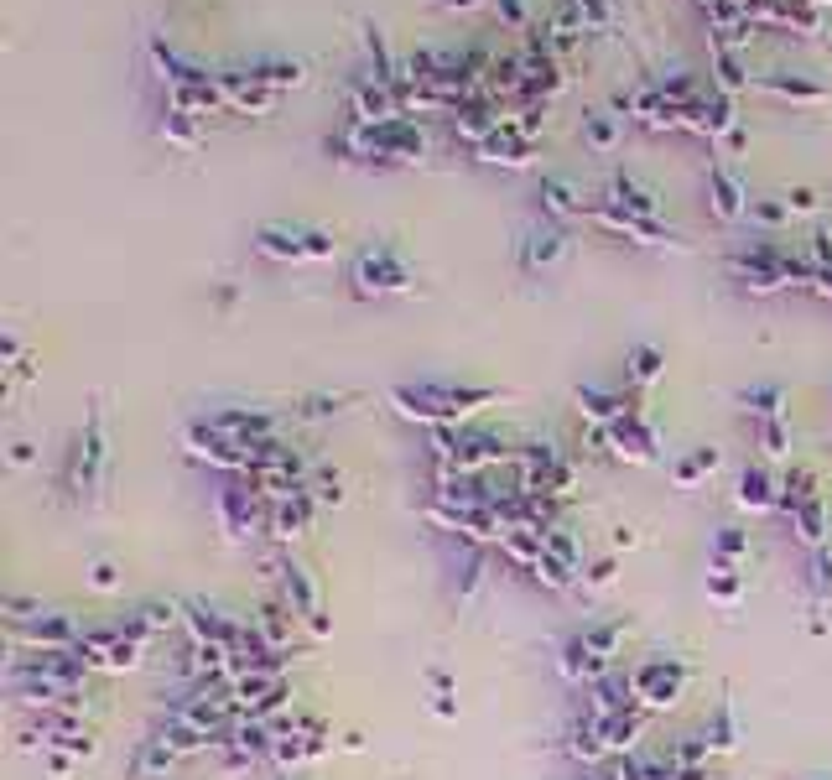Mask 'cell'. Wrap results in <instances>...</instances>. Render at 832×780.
Returning <instances> with one entry per match:
<instances>
[{
  "instance_id": "obj_1",
  "label": "cell",
  "mask_w": 832,
  "mask_h": 780,
  "mask_svg": "<svg viewBox=\"0 0 832 780\" xmlns=\"http://www.w3.org/2000/svg\"><path fill=\"white\" fill-rule=\"evenodd\" d=\"M354 281H359V292H401V286L411 281V271L401 266V255L396 250H364L354 260Z\"/></svg>"
},
{
  "instance_id": "obj_2",
  "label": "cell",
  "mask_w": 832,
  "mask_h": 780,
  "mask_svg": "<svg viewBox=\"0 0 832 780\" xmlns=\"http://www.w3.org/2000/svg\"><path fill=\"white\" fill-rule=\"evenodd\" d=\"M708 182H713V214H718V219H739V214H744V193H739L734 172L713 162V167H708Z\"/></svg>"
},
{
  "instance_id": "obj_3",
  "label": "cell",
  "mask_w": 832,
  "mask_h": 780,
  "mask_svg": "<svg viewBox=\"0 0 832 780\" xmlns=\"http://www.w3.org/2000/svg\"><path fill=\"white\" fill-rule=\"evenodd\" d=\"M255 78H260V84H266V89H297L302 84V78H307V68L302 63H286V58H271V63H255Z\"/></svg>"
},
{
  "instance_id": "obj_4",
  "label": "cell",
  "mask_w": 832,
  "mask_h": 780,
  "mask_svg": "<svg viewBox=\"0 0 832 780\" xmlns=\"http://www.w3.org/2000/svg\"><path fill=\"white\" fill-rule=\"evenodd\" d=\"M713 68H718V94H739V89L749 84L739 52H713Z\"/></svg>"
},
{
  "instance_id": "obj_5",
  "label": "cell",
  "mask_w": 832,
  "mask_h": 780,
  "mask_svg": "<svg viewBox=\"0 0 832 780\" xmlns=\"http://www.w3.org/2000/svg\"><path fill=\"white\" fill-rule=\"evenodd\" d=\"M541 198H546V208H552V214H583V198L572 193L562 177H546V182H541Z\"/></svg>"
},
{
  "instance_id": "obj_6",
  "label": "cell",
  "mask_w": 832,
  "mask_h": 780,
  "mask_svg": "<svg viewBox=\"0 0 832 780\" xmlns=\"http://www.w3.org/2000/svg\"><path fill=\"white\" fill-rule=\"evenodd\" d=\"M760 89L786 94V99H822V84H806V78H786V73H765Z\"/></svg>"
},
{
  "instance_id": "obj_7",
  "label": "cell",
  "mask_w": 832,
  "mask_h": 780,
  "mask_svg": "<svg viewBox=\"0 0 832 780\" xmlns=\"http://www.w3.org/2000/svg\"><path fill=\"white\" fill-rule=\"evenodd\" d=\"M557 255H562V234H557V229L531 234V245H526V266H552Z\"/></svg>"
},
{
  "instance_id": "obj_8",
  "label": "cell",
  "mask_w": 832,
  "mask_h": 780,
  "mask_svg": "<svg viewBox=\"0 0 832 780\" xmlns=\"http://www.w3.org/2000/svg\"><path fill=\"white\" fill-rule=\"evenodd\" d=\"M676 682H682V671H661V666H650L640 676V687H650V702H666L676 692Z\"/></svg>"
},
{
  "instance_id": "obj_9",
  "label": "cell",
  "mask_w": 832,
  "mask_h": 780,
  "mask_svg": "<svg viewBox=\"0 0 832 780\" xmlns=\"http://www.w3.org/2000/svg\"><path fill=\"white\" fill-rule=\"evenodd\" d=\"M572 11L583 16V26H593V32H598V26L609 21V0H572Z\"/></svg>"
},
{
  "instance_id": "obj_10",
  "label": "cell",
  "mask_w": 832,
  "mask_h": 780,
  "mask_svg": "<svg viewBox=\"0 0 832 780\" xmlns=\"http://www.w3.org/2000/svg\"><path fill=\"white\" fill-rule=\"evenodd\" d=\"M588 141H593V146H609V141H614V120L588 115Z\"/></svg>"
},
{
  "instance_id": "obj_11",
  "label": "cell",
  "mask_w": 832,
  "mask_h": 780,
  "mask_svg": "<svg viewBox=\"0 0 832 780\" xmlns=\"http://www.w3.org/2000/svg\"><path fill=\"white\" fill-rule=\"evenodd\" d=\"M494 11H500L510 26H526V0H494Z\"/></svg>"
},
{
  "instance_id": "obj_12",
  "label": "cell",
  "mask_w": 832,
  "mask_h": 780,
  "mask_svg": "<svg viewBox=\"0 0 832 780\" xmlns=\"http://www.w3.org/2000/svg\"><path fill=\"white\" fill-rule=\"evenodd\" d=\"M744 500L749 505H765L770 494H765V474H744Z\"/></svg>"
},
{
  "instance_id": "obj_13",
  "label": "cell",
  "mask_w": 832,
  "mask_h": 780,
  "mask_svg": "<svg viewBox=\"0 0 832 780\" xmlns=\"http://www.w3.org/2000/svg\"><path fill=\"white\" fill-rule=\"evenodd\" d=\"M786 208H796V214H806V208H817V193H812V188H796V193L786 198Z\"/></svg>"
},
{
  "instance_id": "obj_14",
  "label": "cell",
  "mask_w": 832,
  "mask_h": 780,
  "mask_svg": "<svg viewBox=\"0 0 832 780\" xmlns=\"http://www.w3.org/2000/svg\"><path fill=\"white\" fill-rule=\"evenodd\" d=\"M635 375H640V380L656 375V354H650V349H635Z\"/></svg>"
},
{
  "instance_id": "obj_15",
  "label": "cell",
  "mask_w": 832,
  "mask_h": 780,
  "mask_svg": "<svg viewBox=\"0 0 832 780\" xmlns=\"http://www.w3.org/2000/svg\"><path fill=\"white\" fill-rule=\"evenodd\" d=\"M442 11H474V6H484V0H437Z\"/></svg>"
}]
</instances>
